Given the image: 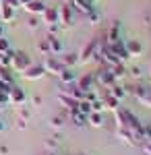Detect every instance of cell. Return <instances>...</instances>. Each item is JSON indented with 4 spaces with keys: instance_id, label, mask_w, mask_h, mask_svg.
<instances>
[{
    "instance_id": "27",
    "label": "cell",
    "mask_w": 151,
    "mask_h": 155,
    "mask_svg": "<svg viewBox=\"0 0 151 155\" xmlns=\"http://www.w3.org/2000/svg\"><path fill=\"white\" fill-rule=\"evenodd\" d=\"M110 93H112V95L116 97L118 101H122V99H124V97H126V93H128V89L126 87H122V85H114V87H112V89H110Z\"/></svg>"
},
{
    "instance_id": "36",
    "label": "cell",
    "mask_w": 151,
    "mask_h": 155,
    "mask_svg": "<svg viewBox=\"0 0 151 155\" xmlns=\"http://www.w3.org/2000/svg\"><path fill=\"white\" fill-rule=\"evenodd\" d=\"M85 99H87V101H95V99H99V93H97V89L85 91Z\"/></svg>"
},
{
    "instance_id": "9",
    "label": "cell",
    "mask_w": 151,
    "mask_h": 155,
    "mask_svg": "<svg viewBox=\"0 0 151 155\" xmlns=\"http://www.w3.org/2000/svg\"><path fill=\"white\" fill-rule=\"evenodd\" d=\"M58 101H60V106L64 107V110H69V116L75 114V112H79V101L72 99V97H69V95H64L62 91L58 93Z\"/></svg>"
},
{
    "instance_id": "26",
    "label": "cell",
    "mask_w": 151,
    "mask_h": 155,
    "mask_svg": "<svg viewBox=\"0 0 151 155\" xmlns=\"http://www.w3.org/2000/svg\"><path fill=\"white\" fill-rule=\"evenodd\" d=\"M70 122H72L77 128H83V126L87 124V116L81 114V112H75V114H70Z\"/></svg>"
},
{
    "instance_id": "21",
    "label": "cell",
    "mask_w": 151,
    "mask_h": 155,
    "mask_svg": "<svg viewBox=\"0 0 151 155\" xmlns=\"http://www.w3.org/2000/svg\"><path fill=\"white\" fill-rule=\"evenodd\" d=\"M48 44H50V54H54V56H58L62 54V41H60L56 35H46Z\"/></svg>"
},
{
    "instance_id": "14",
    "label": "cell",
    "mask_w": 151,
    "mask_h": 155,
    "mask_svg": "<svg viewBox=\"0 0 151 155\" xmlns=\"http://www.w3.org/2000/svg\"><path fill=\"white\" fill-rule=\"evenodd\" d=\"M15 21V8L6 2H0V23H12Z\"/></svg>"
},
{
    "instance_id": "46",
    "label": "cell",
    "mask_w": 151,
    "mask_h": 155,
    "mask_svg": "<svg viewBox=\"0 0 151 155\" xmlns=\"http://www.w3.org/2000/svg\"><path fill=\"white\" fill-rule=\"evenodd\" d=\"M46 155H58V153H56V151H50V153H46Z\"/></svg>"
},
{
    "instance_id": "47",
    "label": "cell",
    "mask_w": 151,
    "mask_h": 155,
    "mask_svg": "<svg viewBox=\"0 0 151 155\" xmlns=\"http://www.w3.org/2000/svg\"><path fill=\"white\" fill-rule=\"evenodd\" d=\"M64 2H66V4H70V2H72V0H64Z\"/></svg>"
},
{
    "instance_id": "4",
    "label": "cell",
    "mask_w": 151,
    "mask_h": 155,
    "mask_svg": "<svg viewBox=\"0 0 151 155\" xmlns=\"http://www.w3.org/2000/svg\"><path fill=\"white\" fill-rule=\"evenodd\" d=\"M133 95H135V99L141 106L151 107V85H137L133 89Z\"/></svg>"
},
{
    "instance_id": "23",
    "label": "cell",
    "mask_w": 151,
    "mask_h": 155,
    "mask_svg": "<svg viewBox=\"0 0 151 155\" xmlns=\"http://www.w3.org/2000/svg\"><path fill=\"white\" fill-rule=\"evenodd\" d=\"M87 124H91L93 128H102V126H104V116H102V112H91V114L87 116Z\"/></svg>"
},
{
    "instance_id": "41",
    "label": "cell",
    "mask_w": 151,
    "mask_h": 155,
    "mask_svg": "<svg viewBox=\"0 0 151 155\" xmlns=\"http://www.w3.org/2000/svg\"><path fill=\"white\" fill-rule=\"evenodd\" d=\"M0 155H8V147L6 145H0Z\"/></svg>"
},
{
    "instance_id": "37",
    "label": "cell",
    "mask_w": 151,
    "mask_h": 155,
    "mask_svg": "<svg viewBox=\"0 0 151 155\" xmlns=\"http://www.w3.org/2000/svg\"><path fill=\"white\" fill-rule=\"evenodd\" d=\"M85 17L89 19V23H91V25H95L97 21H99V12H97V11H91L89 15H85Z\"/></svg>"
},
{
    "instance_id": "40",
    "label": "cell",
    "mask_w": 151,
    "mask_h": 155,
    "mask_svg": "<svg viewBox=\"0 0 151 155\" xmlns=\"http://www.w3.org/2000/svg\"><path fill=\"white\" fill-rule=\"evenodd\" d=\"M42 101H44L42 95H33V106H42Z\"/></svg>"
},
{
    "instance_id": "45",
    "label": "cell",
    "mask_w": 151,
    "mask_h": 155,
    "mask_svg": "<svg viewBox=\"0 0 151 155\" xmlns=\"http://www.w3.org/2000/svg\"><path fill=\"white\" fill-rule=\"evenodd\" d=\"M4 35V27H2V23H0V37Z\"/></svg>"
},
{
    "instance_id": "7",
    "label": "cell",
    "mask_w": 151,
    "mask_h": 155,
    "mask_svg": "<svg viewBox=\"0 0 151 155\" xmlns=\"http://www.w3.org/2000/svg\"><path fill=\"white\" fill-rule=\"evenodd\" d=\"M21 77H23L25 81H37V79H42V77H46V71H44L42 64H31L27 71L21 72Z\"/></svg>"
},
{
    "instance_id": "39",
    "label": "cell",
    "mask_w": 151,
    "mask_h": 155,
    "mask_svg": "<svg viewBox=\"0 0 151 155\" xmlns=\"http://www.w3.org/2000/svg\"><path fill=\"white\" fill-rule=\"evenodd\" d=\"M141 149H143L145 155H151V141H143L141 143Z\"/></svg>"
},
{
    "instance_id": "6",
    "label": "cell",
    "mask_w": 151,
    "mask_h": 155,
    "mask_svg": "<svg viewBox=\"0 0 151 155\" xmlns=\"http://www.w3.org/2000/svg\"><path fill=\"white\" fill-rule=\"evenodd\" d=\"M106 46L110 48V52H112V54H114V56H116V58L120 60L122 64H126V62H128V58H130V56H128L126 46H124V41H122V39H118V41H112V44H106Z\"/></svg>"
},
{
    "instance_id": "31",
    "label": "cell",
    "mask_w": 151,
    "mask_h": 155,
    "mask_svg": "<svg viewBox=\"0 0 151 155\" xmlns=\"http://www.w3.org/2000/svg\"><path fill=\"white\" fill-rule=\"evenodd\" d=\"M37 50H39L42 56H48V54H50V44H48V39H42V41L37 44Z\"/></svg>"
},
{
    "instance_id": "43",
    "label": "cell",
    "mask_w": 151,
    "mask_h": 155,
    "mask_svg": "<svg viewBox=\"0 0 151 155\" xmlns=\"http://www.w3.org/2000/svg\"><path fill=\"white\" fill-rule=\"evenodd\" d=\"M29 2H33V0H19V4H21V6H25V4H29Z\"/></svg>"
},
{
    "instance_id": "29",
    "label": "cell",
    "mask_w": 151,
    "mask_h": 155,
    "mask_svg": "<svg viewBox=\"0 0 151 155\" xmlns=\"http://www.w3.org/2000/svg\"><path fill=\"white\" fill-rule=\"evenodd\" d=\"M17 116H19V120H25V122H27L29 116H31V110H29V107H25L23 104H21V106H17Z\"/></svg>"
},
{
    "instance_id": "10",
    "label": "cell",
    "mask_w": 151,
    "mask_h": 155,
    "mask_svg": "<svg viewBox=\"0 0 151 155\" xmlns=\"http://www.w3.org/2000/svg\"><path fill=\"white\" fill-rule=\"evenodd\" d=\"M8 101H11L12 106H21L25 104V91L21 87H17V83L11 85V91H8Z\"/></svg>"
},
{
    "instance_id": "13",
    "label": "cell",
    "mask_w": 151,
    "mask_h": 155,
    "mask_svg": "<svg viewBox=\"0 0 151 155\" xmlns=\"http://www.w3.org/2000/svg\"><path fill=\"white\" fill-rule=\"evenodd\" d=\"M70 4L83 15H89L91 11H95V0H72Z\"/></svg>"
},
{
    "instance_id": "16",
    "label": "cell",
    "mask_w": 151,
    "mask_h": 155,
    "mask_svg": "<svg viewBox=\"0 0 151 155\" xmlns=\"http://www.w3.org/2000/svg\"><path fill=\"white\" fill-rule=\"evenodd\" d=\"M124 46H126V52H128L130 58H135V56H141V54H143V46H141L139 39H126Z\"/></svg>"
},
{
    "instance_id": "35",
    "label": "cell",
    "mask_w": 151,
    "mask_h": 155,
    "mask_svg": "<svg viewBox=\"0 0 151 155\" xmlns=\"http://www.w3.org/2000/svg\"><path fill=\"white\" fill-rule=\"evenodd\" d=\"M91 110H93V112H104V110H106L102 97H99V99H95V101H91Z\"/></svg>"
},
{
    "instance_id": "42",
    "label": "cell",
    "mask_w": 151,
    "mask_h": 155,
    "mask_svg": "<svg viewBox=\"0 0 151 155\" xmlns=\"http://www.w3.org/2000/svg\"><path fill=\"white\" fill-rule=\"evenodd\" d=\"M17 126H19V128H21V130H23L25 126H27V122H25V120H19V122H17Z\"/></svg>"
},
{
    "instance_id": "1",
    "label": "cell",
    "mask_w": 151,
    "mask_h": 155,
    "mask_svg": "<svg viewBox=\"0 0 151 155\" xmlns=\"http://www.w3.org/2000/svg\"><path fill=\"white\" fill-rule=\"evenodd\" d=\"M93 77H95V87L99 89H106V91H110L114 85H116V79L112 77V72H110V66H102V68H97V71L93 72Z\"/></svg>"
},
{
    "instance_id": "11",
    "label": "cell",
    "mask_w": 151,
    "mask_h": 155,
    "mask_svg": "<svg viewBox=\"0 0 151 155\" xmlns=\"http://www.w3.org/2000/svg\"><path fill=\"white\" fill-rule=\"evenodd\" d=\"M70 23H72V8H70L69 4L58 6V25L66 27V25H70Z\"/></svg>"
},
{
    "instance_id": "8",
    "label": "cell",
    "mask_w": 151,
    "mask_h": 155,
    "mask_svg": "<svg viewBox=\"0 0 151 155\" xmlns=\"http://www.w3.org/2000/svg\"><path fill=\"white\" fill-rule=\"evenodd\" d=\"M75 85L81 89L83 93H85V91H91V89H97V87H95V77H93V72H85L83 77H79V79L75 81Z\"/></svg>"
},
{
    "instance_id": "22",
    "label": "cell",
    "mask_w": 151,
    "mask_h": 155,
    "mask_svg": "<svg viewBox=\"0 0 151 155\" xmlns=\"http://www.w3.org/2000/svg\"><path fill=\"white\" fill-rule=\"evenodd\" d=\"M60 83L62 85H72L75 81H77V74H75V71L72 68H64V71L60 72Z\"/></svg>"
},
{
    "instance_id": "15",
    "label": "cell",
    "mask_w": 151,
    "mask_h": 155,
    "mask_svg": "<svg viewBox=\"0 0 151 155\" xmlns=\"http://www.w3.org/2000/svg\"><path fill=\"white\" fill-rule=\"evenodd\" d=\"M99 97H102V101H104V107H106V110H112V112H114V110H118V107H120V101H118V99L112 95L110 91L99 93Z\"/></svg>"
},
{
    "instance_id": "44",
    "label": "cell",
    "mask_w": 151,
    "mask_h": 155,
    "mask_svg": "<svg viewBox=\"0 0 151 155\" xmlns=\"http://www.w3.org/2000/svg\"><path fill=\"white\" fill-rule=\"evenodd\" d=\"M4 128H6V124H4V122H2V120H0V132L4 130Z\"/></svg>"
},
{
    "instance_id": "17",
    "label": "cell",
    "mask_w": 151,
    "mask_h": 155,
    "mask_svg": "<svg viewBox=\"0 0 151 155\" xmlns=\"http://www.w3.org/2000/svg\"><path fill=\"white\" fill-rule=\"evenodd\" d=\"M23 8H25L27 12H29V15H33V17H42V12L46 11V4H44L42 0H33V2L25 4Z\"/></svg>"
},
{
    "instance_id": "5",
    "label": "cell",
    "mask_w": 151,
    "mask_h": 155,
    "mask_svg": "<svg viewBox=\"0 0 151 155\" xmlns=\"http://www.w3.org/2000/svg\"><path fill=\"white\" fill-rule=\"evenodd\" d=\"M97 50H99V41L97 39H91L87 46L81 48V52H79V62H91L97 56Z\"/></svg>"
},
{
    "instance_id": "12",
    "label": "cell",
    "mask_w": 151,
    "mask_h": 155,
    "mask_svg": "<svg viewBox=\"0 0 151 155\" xmlns=\"http://www.w3.org/2000/svg\"><path fill=\"white\" fill-rule=\"evenodd\" d=\"M42 21L46 25H58V6H46L42 12Z\"/></svg>"
},
{
    "instance_id": "25",
    "label": "cell",
    "mask_w": 151,
    "mask_h": 155,
    "mask_svg": "<svg viewBox=\"0 0 151 155\" xmlns=\"http://www.w3.org/2000/svg\"><path fill=\"white\" fill-rule=\"evenodd\" d=\"M64 124H66V118H64L62 114H56V116H52V118H50V126H52L54 130H62V128H64Z\"/></svg>"
},
{
    "instance_id": "30",
    "label": "cell",
    "mask_w": 151,
    "mask_h": 155,
    "mask_svg": "<svg viewBox=\"0 0 151 155\" xmlns=\"http://www.w3.org/2000/svg\"><path fill=\"white\" fill-rule=\"evenodd\" d=\"M79 112L81 114H85V116H89L93 110H91V101H87V99H81L79 101Z\"/></svg>"
},
{
    "instance_id": "33",
    "label": "cell",
    "mask_w": 151,
    "mask_h": 155,
    "mask_svg": "<svg viewBox=\"0 0 151 155\" xmlns=\"http://www.w3.org/2000/svg\"><path fill=\"white\" fill-rule=\"evenodd\" d=\"M27 27H29V29H37V27H39V17L29 15V19H27Z\"/></svg>"
},
{
    "instance_id": "20",
    "label": "cell",
    "mask_w": 151,
    "mask_h": 155,
    "mask_svg": "<svg viewBox=\"0 0 151 155\" xmlns=\"http://www.w3.org/2000/svg\"><path fill=\"white\" fill-rule=\"evenodd\" d=\"M110 72H112V77L116 79V83H118V81H122V79L128 74V68H126V64L118 62L116 66H110Z\"/></svg>"
},
{
    "instance_id": "32",
    "label": "cell",
    "mask_w": 151,
    "mask_h": 155,
    "mask_svg": "<svg viewBox=\"0 0 151 155\" xmlns=\"http://www.w3.org/2000/svg\"><path fill=\"white\" fill-rule=\"evenodd\" d=\"M6 52H11V44H8V39L2 35L0 37V54H6Z\"/></svg>"
},
{
    "instance_id": "49",
    "label": "cell",
    "mask_w": 151,
    "mask_h": 155,
    "mask_svg": "<svg viewBox=\"0 0 151 155\" xmlns=\"http://www.w3.org/2000/svg\"><path fill=\"white\" fill-rule=\"evenodd\" d=\"M81 155H85V153H81Z\"/></svg>"
},
{
    "instance_id": "34",
    "label": "cell",
    "mask_w": 151,
    "mask_h": 155,
    "mask_svg": "<svg viewBox=\"0 0 151 155\" xmlns=\"http://www.w3.org/2000/svg\"><path fill=\"white\" fill-rule=\"evenodd\" d=\"M128 74H130L133 79H137V81H139V79H143V71H141V66H133V68L128 71Z\"/></svg>"
},
{
    "instance_id": "24",
    "label": "cell",
    "mask_w": 151,
    "mask_h": 155,
    "mask_svg": "<svg viewBox=\"0 0 151 155\" xmlns=\"http://www.w3.org/2000/svg\"><path fill=\"white\" fill-rule=\"evenodd\" d=\"M60 60H62L64 68H75L79 64V54H64V56H60Z\"/></svg>"
},
{
    "instance_id": "48",
    "label": "cell",
    "mask_w": 151,
    "mask_h": 155,
    "mask_svg": "<svg viewBox=\"0 0 151 155\" xmlns=\"http://www.w3.org/2000/svg\"><path fill=\"white\" fill-rule=\"evenodd\" d=\"M149 74H151V66H149Z\"/></svg>"
},
{
    "instance_id": "3",
    "label": "cell",
    "mask_w": 151,
    "mask_h": 155,
    "mask_svg": "<svg viewBox=\"0 0 151 155\" xmlns=\"http://www.w3.org/2000/svg\"><path fill=\"white\" fill-rule=\"evenodd\" d=\"M31 64H33V62H31V58H29V54H27V52H23V50H17V52L12 54V64H11L12 71L23 72V71H27Z\"/></svg>"
},
{
    "instance_id": "19",
    "label": "cell",
    "mask_w": 151,
    "mask_h": 155,
    "mask_svg": "<svg viewBox=\"0 0 151 155\" xmlns=\"http://www.w3.org/2000/svg\"><path fill=\"white\" fill-rule=\"evenodd\" d=\"M116 137L120 139V141H122V143L130 145V147L139 145V143H137V139L133 137V132H130V130H126V128H116Z\"/></svg>"
},
{
    "instance_id": "18",
    "label": "cell",
    "mask_w": 151,
    "mask_h": 155,
    "mask_svg": "<svg viewBox=\"0 0 151 155\" xmlns=\"http://www.w3.org/2000/svg\"><path fill=\"white\" fill-rule=\"evenodd\" d=\"M120 39V21H114L110 25L108 33H106V41L104 44H112V41H118Z\"/></svg>"
},
{
    "instance_id": "28",
    "label": "cell",
    "mask_w": 151,
    "mask_h": 155,
    "mask_svg": "<svg viewBox=\"0 0 151 155\" xmlns=\"http://www.w3.org/2000/svg\"><path fill=\"white\" fill-rule=\"evenodd\" d=\"M12 54H15V50L6 52V54H0V68H11V64H12Z\"/></svg>"
},
{
    "instance_id": "2",
    "label": "cell",
    "mask_w": 151,
    "mask_h": 155,
    "mask_svg": "<svg viewBox=\"0 0 151 155\" xmlns=\"http://www.w3.org/2000/svg\"><path fill=\"white\" fill-rule=\"evenodd\" d=\"M42 66H44L46 74H54V77H60V72L64 71V64H62L60 56H54V54H48V56H44Z\"/></svg>"
},
{
    "instance_id": "50",
    "label": "cell",
    "mask_w": 151,
    "mask_h": 155,
    "mask_svg": "<svg viewBox=\"0 0 151 155\" xmlns=\"http://www.w3.org/2000/svg\"><path fill=\"white\" fill-rule=\"evenodd\" d=\"M0 2H2V0H0Z\"/></svg>"
},
{
    "instance_id": "38",
    "label": "cell",
    "mask_w": 151,
    "mask_h": 155,
    "mask_svg": "<svg viewBox=\"0 0 151 155\" xmlns=\"http://www.w3.org/2000/svg\"><path fill=\"white\" fill-rule=\"evenodd\" d=\"M58 139H60V137H52L50 141H46V147H48V149H52V151H54V149H56V145H58Z\"/></svg>"
}]
</instances>
